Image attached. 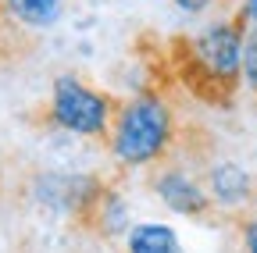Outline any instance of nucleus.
I'll list each match as a JSON object with an SVG mask.
<instances>
[{
    "mask_svg": "<svg viewBox=\"0 0 257 253\" xmlns=\"http://www.w3.org/2000/svg\"><path fill=\"white\" fill-rule=\"evenodd\" d=\"M246 15L239 11L229 22H214L197 36L172 40V72L179 82L207 107H232L243 82V40Z\"/></svg>",
    "mask_w": 257,
    "mask_h": 253,
    "instance_id": "nucleus-1",
    "label": "nucleus"
},
{
    "mask_svg": "<svg viewBox=\"0 0 257 253\" xmlns=\"http://www.w3.org/2000/svg\"><path fill=\"white\" fill-rule=\"evenodd\" d=\"M179 125L172 114V104H165L154 93H140L118 104L107 150L114 153V161L125 168H143L154 161H165L175 150Z\"/></svg>",
    "mask_w": 257,
    "mask_h": 253,
    "instance_id": "nucleus-2",
    "label": "nucleus"
},
{
    "mask_svg": "<svg viewBox=\"0 0 257 253\" xmlns=\"http://www.w3.org/2000/svg\"><path fill=\"white\" fill-rule=\"evenodd\" d=\"M118 104H121L118 97H111V93L82 82L79 75H57L40 125H43V129L72 132V136H86V139H100L107 146Z\"/></svg>",
    "mask_w": 257,
    "mask_h": 253,
    "instance_id": "nucleus-3",
    "label": "nucleus"
},
{
    "mask_svg": "<svg viewBox=\"0 0 257 253\" xmlns=\"http://www.w3.org/2000/svg\"><path fill=\"white\" fill-rule=\"evenodd\" d=\"M154 193L165 200V207H172L175 214H189V217H204L214 207L207 189L179 164H168L154 175Z\"/></svg>",
    "mask_w": 257,
    "mask_h": 253,
    "instance_id": "nucleus-4",
    "label": "nucleus"
},
{
    "mask_svg": "<svg viewBox=\"0 0 257 253\" xmlns=\"http://www.w3.org/2000/svg\"><path fill=\"white\" fill-rule=\"evenodd\" d=\"M207 196H211L218 207L236 210V207H243V203L253 200V178H250L236 161H221V164H214L211 175H207Z\"/></svg>",
    "mask_w": 257,
    "mask_h": 253,
    "instance_id": "nucleus-5",
    "label": "nucleus"
},
{
    "mask_svg": "<svg viewBox=\"0 0 257 253\" xmlns=\"http://www.w3.org/2000/svg\"><path fill=\"white\" fill-rule=\"evenodd\" d=\"M0 4L36 36H43L61 15V0H0Z\"/></svg>",
    "mask_w": 257,
    "mask_h": 253,
    "instance_id": "nucleus-6",
    "label": "nucleus"
},
{
    "mask_svg": "<svg viewBox=\"0 0 257 253\" xmlns=\"http://www.w3.org/2000/svg\"><path fill=\"white\" fill-rule=\"evenodd\" d=\"M125 253H179V235L168 225H133L125 235Z\"/></svg>",
    "mask_w": 257,
    "mask_h": 253,
    "instance_id": "nucleus-7",
    "label": "nucleus"
},
{
    "mask_svg": "<svg viewBox=\"0 0 257 253\" xmlns=\"http://www.w3.org/2000/svg\"><path fill=\"white\" fill-rule=\"evenodd\" d=\"M243 79L257 93V22H250L246 40H243Z\"/></svg>",
    "mask_w": 257,
    "mask_h": 253,
    "instance_id": "nucleus-8",
    "label": "nucleus"
},
{
    "mask_svg": "<svg viewBox=\"0 0 257 253\" xmlns=\"http://www.w3.org/2000/svg\"><path fill=\"white\" fill-rule=\"evenodd\" d=\"M243 246H246V253H257V221L243 225Z\"/></svg>",
    "mask_w": 257,
    "mask_h": 253,
    "instance_id": "nucleus-9",
    "label": "nucleus"
},
{
    "mask_svg": "<svg viewBox=\"0 0 257 253\" xmlns=\"http://www.w3.org/2000/svg\"><path fill=\"white\" fill-rule=\"evenodd\" d=\"M172 4H179L182 11H189V15H200V11H207L211 8V0H172Z\"/></svg>",
    "mask_w": 257,
    "mask_h": 253,
    "instance_id": "nucleus-10",
    "label": "nucleus"
},
{
    "mask_svg": "<svg viewBox=\"0 0 257 253\" xmlns=\"http://www.w3.org/2000/svg\"><path fill=\"white\" fill-rule=\"evenodd\" d=\"M243 15H246V22H257V0H246V4H243Z\"/></svg>",
    "mask_w": 257,
    "mask_h": 253,
    "instance_id": "nucleus-11",
    "label": "nucleus"
}]
</instances>
